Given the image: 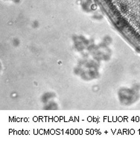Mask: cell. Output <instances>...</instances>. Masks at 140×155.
Listing matches in <instances>:
<instances>
[{
    "label": "cell",
    "instance_id": "8992f818",
    "mask_svg": "<svg viewBox=\"0 0 140 155\" xmlns=\"http://www.w3.org/2000/svg\"><path fill=\"white\" fill-rule=\"evenodd\" d=\"M56 97L55 93L53 91H46V92L43 93L42 94L41 97H40V101L43 104H47V103L50 102L51 101H54V99Z\"/></svg>",
    "mask_w": 140,
    "mask_h": 155
},
{
    "label": "cell",
    "instance_id": "5b68a950",
    "mask_svg": "<svg viewBox=\"0 0 140 155\" xmlns=\"http://www.w3.org/2000/svg\"><path fill=\"white\" fill-rule=\"evenodd\" d=\"M82 10L86 13H92L94 12L97 8V5L92 0H86L81 5Z\"/></svg>",
    "mask_w": 140,
    "mask_h": 155
},
{
    "label": "cell",
    "instance_id": "6da1fadb",
    "mask_svg": "<svg viewBox=\"0 0 140 155\" xmlns=\"http://www.w3.org/2000/svg\"><path fill=\"white\" fill-rule=\"evenodd\" d=\"M100 61L92 58H83L74 68V74L85 81H91L100 77Z\"/></svg>",
    "mask_w": 140,
    "mask_h": 155
},
{
    "label": "cell",
    "instance_id": "3957f363",
    "mask_svg": "<svg viewBox=\"0 0 140 155\" xmlns=\"http://www.w3.org/2000/svg\"><path fill=\"white\" fill-rule=\"evenodd\" d=\"M108 46L109 45L104 42L98 44H92L87 51L92 56V58L98 61H109L112 56L113 52Z\"/></svg>",
    "mask_w": 140,
    "mask_h": 155
},
{
    "label": "cell",
    "instance_id": "ba28073f",
    "mask_svg": "<svg viewBox=\"0 0 140 155\" xmlns=\"http://www.w3.org/2000/svg\"><path fill=\"white\" fill-rule=\"evenodd\" d=\"M111 41H112V38H111L110 37V36L107 35V36H105L104 38L103 39V41H102V42H104V44H107V45H109V44H111Z\"/></svg>",
    "mask_w": 140,
    "mask_h": 155
},
{
    "label": "cell",
    "instance_id": "52a82bcc",
    "mask_svg": "<svg viewBox=\"0 0 140 155\" xmlns=\"http://www.w3.org/2000/svg\"><path fill=\"white\" fill-rule=\"evenodd\" d=\"M58 108L59 105L54 101H51L47 104H43V110H58Z\"/></svg>",
    "mask_w": 140,
    "mask_h": 155
},
{
    "label": "cell",
    "instance_id": "7a4b0ae2",
    "mask_svg": "<svg viewBox=\"0 0 140 155\" xmlns=\"http://www.w3.org/2000/svg\"><path fill=\"white\" fill-rule=\"evenodd\" d=\"M117 95L119 103L125 107L135 104L140 97L139 90L134 87H122L118 91Z\"/></svg>",
    "mask_w": 140,
    "mask_h": 155
},
{
    "label": "cell",
    "instance_id": "277c9868",
    "mask_svg": "<svg viewBox=\"0 0 140 155\" xmlns=\"http://www.w3.org/2000/svg\"><path fill=\"white\" fill-rule=\"evenodd\" d=\"M73 47L77 52H84L88 50L89 47L92 44L90 41L83 35H74L72 37Z\"/></svg>",
    "mask_w": 140,
    "mask_h": 155
}]
</instances>
